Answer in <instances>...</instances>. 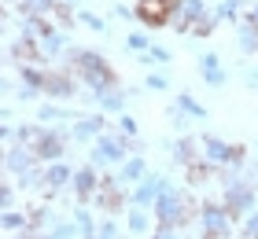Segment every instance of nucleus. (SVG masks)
Returning a JSON list of instances; mask_svg holds the SVG:
<instances>
[{
  "label": "nucleus",
  "mask_w": 258,
  "mask_h": 239,
  "mask_svg": "<svg viewBox=\"0 0 258 239\" xmlns=\"http://www.w3.org/2000/svg\"><path fill=\"white\" fill-rule=\"evenodd\" d=\"M125 44L133 48V52H148V48H151V44H148V37H144V33H137V30L125 37Z\"/></svg>",
  "instance_id": "32"
},
{
  "label": "nucleus",
  "mask_w": 258,
  "mask_h": 239,
  "mask_svg": "<svg viewBox=\"0 0 258 239\" xmlns=\"http://www.w3.org/2000/svg\"><path fill=\"white\" fill-rule=\"evenodd\" d=\"M247 85H251V89H258V66H251V70H247Z\"/></svg>",
  "instance_id": "40"
},
{
  "label": "nucleus",
  "mask_w": 258,
  "mask_h": 239,
  "mask_svg": "<svg viewBox=\"0 0 258 239\" xmlns=\"http://www.w3.org/2000/svg\"><path fill=\"white\" fill-rule=\"evenodd\" d=\"M100 133H103V114H89V118H81V122H74L78 140H89V136H100Z\"/></svg>",
  "instance_id": "14"
},
{
  "label": "nucleus",
  "mask_w": 258,
  "mask_h": 239,
  "mask_svg": "<svg viewBox=\"0 0 258 239\" xmlns=\"http://www.w3.org/2000/svg\"><path fill=\"white\" fill-rule=\"evenodd\" d=\"M225 210L232 213V217H247V213L254 210V184L243 181L240 170L225 177Z\"/></svg>",
  "instance_id": "2"
},
{
  "label": "nucleus",
  "mask_w": 258,
  "mask_h": 239,
  "mask_svg": "<svg viewBox=\"0 0 258 239\" xmlns=\"http://www.w3.org/2000/svg\"><path fill=\"white\" fill-rule=\"evenodd\" d=\"M33 158H37L33 151H26V147H11V151L4 154V166H8L15 177H26V173L33 170Z\"/></svg>",
  "instance_id": "9"
},
{
  "label": "nucleus",
  "mask_w": 258,
  "mask_h": 239,
  "mask_svg": "<svg viewBox=\"0 0 258 239\" xmlns=\"http://www.w3.org/2000/svg\"><path fill=\"white\" fill-rule=\"evenodd\" d=\"M48 239H74V224H67V221L55 224V228L48 232Z\"/></svg>",
  "instance_id": "33"
},
{
  "label": "nucleus",
  "mask_w": 258,
  "mask_h": 239,
  "mask_svg": "<svg viewBox=\"0 0 258 239\" xmlns=\"http://www.w3.org/2000/svg\"><path fill=\"white\" fill-rule=\"evenodd\" d=\"M11 195H15V191H11V184L0 188V206H11Z\"/></svg>",
  "instance_id": "38"
},
{
  "label": "nucleus",
  "mask_w": 258,
  "mask_h": 239,
  "mask_svg": "<svg viewBox=\"0 0 258 239\" xmlns=\"http://www.w3.org/2000/svg\"><path fill=\"white\" fill-rule=\"evenodd\" d=\"M74 224H78V228L85 232V235H92V232H96V221H92V213H89L85 206H78V210H74Z\"/></svg>",
  "instance_id": "24"
},
{
  "label": "nucleus",
  "mask_w": 258,
  "mask_h": 239,
  "mask_svg": "<svg viewBox=\"0 0 258 239\" xmlns=\"http://www.w3.org/2000/svg\"><path fill=\"white\" fill-rule=\"evenodd\" d=\"M177 111H184L188 118H207V107H199L188 92H181V96H177Z\"/></svg>",
  "instance_id": "18"
},
{
  "label": "nucleus",
  "mask_w": 258,
  "mask_h": 239,
  "mask_svg": "<svg viewBox=\"0 0 258 239\" xmlns=\"http://www.w3.org/2000/svg\"><path fill=\"white\" fill-rule=\"evenodd\" d=\"M214 22H218V15H203L192 26V33H196V37H210V33H214Z\"/></svg>",
  "instance_id": "28"
},
{
  "label": "nucleus",
  "mask_w": 258,
  "mask_h": 239,
  "mask_svg": "<svg viewBox=\"0 0 258 239\" xmlns=\"http://www.w3.org/2000/svg\"><path fill=\"white\" fill-rule=\"evenodd\" d=\"M236 11H240V0H221L214 15H218V19H236Z\"/></svg>",
  "instance_id": "30"
},
{
  "label": "nucleus",
  "mask_w": 258,
  "mask_h": 239,
  "mask_svg": "<svg viewBox=\"0 0 258 239\" xmlns=\"http://www.w3.org/2000/svg\"><path fill=\"white\" fill-rule=\"evenodd\" d=\"M22 239H26V235H22Z\"/></svg>",
  "instance_id": "42"
},
{
  "label": "nucleus",
  "mask_w": 258,
  "mask_h": 239,
  "mask_svg": "<svg viewBox=\"0 0 258 239\" xmlns=\"http://www.w3.org/2000/svg\"><path fill=\"white\" fill-rule=\"evenodd\" d=\"M155 217H159V224H181L188 213H184V199L173 191V184L166 181L162 184V195L155 199Z\"/></svg>",
  "instance_id": "5"
},
{
  "label": "nucleus",
  "mask_w": 258,
  "mask_h": 239,
  "mask_svg": "<svg viewBox=\"0 0 258 239\" xmlns=\"http://www.w3.org/2000/svg\"><path fill=\"white\" fill-rule=\"evenodd\" d=\"M188 173H192L188 181H192V184H199V181H207V177L214 173V162H192V166H188Z\"/></svg>",
  "instance_id": "26"
},
{
  "label": "nucleus",
  "mask_w": 258,
  "mask_h": 239,
  "mask_svg": "<svg viewBox=\"0 0 258 239\" xmlns=\"http://www.w3.org/2000/svg\"><path fill=\"white\" fill-rule=\"evenodd\" d=\"M162 184H166V177H159V173L144 177L133 191V206H155V199L162 195Z\"/></svg>",
  "instance_id": "7"
},
{
  "label": "nucleus",
  "mask_w": 258,
  "mask_h": 239,
  "mask_svg": "<svg viewBox=\"0 0 258 239\" xmlns=\"http://www.w3.org/2000/svg\"><path fill=\"white\" fill-rule=\"evenodd\" d=\"M96 100H100V107H103V111H122V107H125V92H103V96H96Z\"/></svg>",
  "instance_id": "22"
},
{
  "label": "nucleus",
  "mask_w": 258,
  "mask_h": 239,
  "mask_svg": "<svg viewBox=\"0 0 258 239\" xmlns=\"http://www.w3.org/2000/svg\"><path fill=\"white\" fill-rule=\"evenodd\" d=\"M155 239H177V235H173V224H162V228H159V235Z\"/></svg>",
  "instance_id": "39"
},
{
  "label": "nucleus",
  "mask_w": 258,
  "mask_h": 239,
  "mask_svg": "<svg viewBox=\"0 0 258 239\" xmlns=\"http://www.w3.org/2000/svg\"><path fill=\"white\" fill-rule=\"evenodd\" d=\"M243 235L247 239H258V210L247 213V224H243Z\"/></svg>",
  "instance_id": "34"
},
{
  "label": "nucleus",
  "mask_w": 258,
  "mask_h": 239,
  "mask_svg": "<svg viewBox=\"0 0 258 239\" xmlns=\"http://www.w3.org/2000/svg\"><path fill=\"white\" fill-rule=\"evenodd\" d=\"M74 70L81 74V81L92 89V96H103L111 85H114V70L107 66V59L96 55V52H74Z\"/></svg>",
  "instance_id": "1"
},
{
  "label": "nucleus",
  "mask_w": 258,
  "mask_h": 239,
  "mask_svg": "<svg viewBox=\"0 0 258 239\" xmlns=\"http://www.w3.org/2000/svg\"><path fill=\"white\" fill-rule=\"evenodd\" d=\"M85 239H118V224H114V221H103V224H96V232L85 235Z\"/></svg>",
  "instance_id": "27"
},
{
  "label": "nucleus",
  "mask_w": 258,
  "mask_h": 239,
  "mask_svg": "<svg viewBox=\"0 0 258 239\" xmlns=\"http://www.w3.org/2000/svg\"><path fill=\"white\" fill-rule=\"evenodd\" d=\"M81 22H85L89 30H96V33H103V19H96L92 11H81Z\"/></svg>",
  "instance_id": "35"
},
{
  "label": "nucleus",
  "mask_w": 258,
  "mask_h": 239,
  "mask_svg": "<svg viewBox=\"0 0 258 239\" xmlns=\"http://www.w3.org/2000/svg\"><path fill=\"white\" fill-rule=\"evenodd\" d=\"M70 184H74V191H78L81 199H89V195H96V191H100V177H96L92 166H85V170L74 173V181H70Z\"/></svg>",
  "instance_id": "11"
},
{
  "label": "nucleus",
  "mask_w": 258,
  "mask_h": 239,
  "mask_svg": "<svg viewBox=\"0 0 258 239\" xmlns=\"http://www.w3.org/2000/svg\"><path fill=\"white\" fill-rule=\"evenodd\" d=\"M55 8V0H22V15H48V11Z\"/></svg>",
  "instance_id": "20"
},
{
  "label": "nucleus",
  "mask_w": 258,
  "mask_h": 239,
  "mask_svg": "<svg viewBox=\"0 0 258 239\" xmlns=\"http://www.w3.org/2000/svg\"><path fill=\"white\" fill-rule=\"evenodd\" d=\"M118 129H122L125 136H133V133H137V122H133L129 114H118Z\"/></svg>",
  "instance_id": "37"
},
{
  "label": "nucleus",
  "mask_w": 258,
  "mask_h": 239,
  "mask_svg": "<svg viewBox=\"0 0 258 239\" xmlns=\"http://www.w3.org/2000/svg\"><path fill=\"white\" fill-rule=\"evenodd\" d=\"M0 224H4L8 232H15V228H30V221H26V213H15V210H8L4 217H0Z\"/></svg>",
  "instance_id": "25"
},
{
  "label": "nucleus",
  "mask_w": 258,
  "mask_h": 239,
  "mask_svg": "<svg viewBox=\"0 0 258 239\" xmlns=\"http://www.w3.org/2000/svg\"><path fill=\"white\" fill-rule=\"evenodd\" d=\"M140 63H148V66H166V63H170V52H166V48H148V52H140Z\"/></svg>",
  "instance_id": "21"
},
{
  "label": "nucleus",
  "mask_w": 258,
  "mask_h": 239,
  "mask_svg": "<svg viewBox=\"0 0 258 239\" xmlns=\"http://www.w3.org/2000/svg\"><path fill=\"white\" fill-rule=\"evenodd\" d=\"M236 37H240L243 52H258V26H254V22H243V26L236 30Z\"/></svg>",
  "instance_id": "17"
},
{
  "label": "nucleus",
  "mask_w": 258,
  "mask_h": 239,
  "mask_svg": "<svg viewBox=\"0 0 258 239\" xmlns=\"http://www.w3.org/2000/svg\"><path fill=\"white\" fill-rule=\"evenodd\" d=\"M44 92H48L52 100H67V96L78 92V85H74V77H67V74H48V81H44Z\"/></svg>",
  "instance_id": "12"
},
{
  "label": "nucleus",
  "mask_w": 258,
  "mask_h": 239,
  "mask_svg": "<svg viewBox=\"0 0 258 239\" xmlns=\"http://www.w3.org/2000/svg\"><path fill=\"white\" fill-rule=\"evenodd\" d=\"M173 158H177V162H196V143L192 140H177V143H173Z\"/></svg>",
  "instance_id": "23"
},
{
  "label": "nucleus",
  "mask_w": 258,
  "mask_h": 239,
  "mask_svg": "<svg viewBox=\"0 0 258 239\" xmlns=\"http://www.w3.org/2000/svg\"><path fill=\"white\" fill-rule=\"evenodd\" d=\"M129 154V140L122 136H111V133H100L96 136V151H92V162H125Z\"/></svg>",
  "instance_id": "6"
},
{
  "label": "nucleus",
  "mask_w": 258,
  "mask_h": 239,
  "mask_svg": "<svg viewBox=\"0 0 258 239\" xmlns=\"http://www.w3.org/2000/svg\"><path fill=\"white\" fill-rule=\"evenodd\" d=\"M63 140L59 136H55V133H44L37 143H33V154H37V158H48V162H59L63 158Z\"/></svg>",
  "instance_id": "10"
},
{
  "label": "nucleus",
  "mask_w": 258,
  "mask_h": 239,
  "mask_svg": "<svg viewBox=\"0 0 258 239\" xmlns=\"http://www.w3.org/2000/svg\"><path fill=\"white\" fill-rule=\"evenodd\" d=\"M199 224H203V235L225 239L232 232V213L225 210V202H203V210H199Z\"/></svg>",
  "instance_id": "3"
},
{
  "label": "nucleus",
  "mask_w": 258,
  "mask_h": 239,
  "mask_svg": "<svg viewBox=\"0 0 258 239\" xmlns=\"http://www.w3.org/2000/svg\"><path fill=\"white\" fill-rule=\"evenodd\" d=\"M63 48H67V37H63V33H55V30L48 26V33L41 37V55H44V59H52V55H59Z\"/></svg>",
  "instance_id": "16"
},
{
  "label": "nucleus",
  "mask_w": 258,
  "mask_h": 239,
  "mask_svg": "<svg viewBox=\"0 0 258 239\" xmlns=\"http://www.w3.org/2000/svg\"><path fill=\"white\" fill-rule=\"evenodd\" d=\"M251 22H254V26H258V4H254V11H251Z\"/></svg>",
  "instance_id": "41"
},
{
  "label": "nucleus",
  "mask_w": 258,
  "mask_h": 239,
  "mask_svg": "<svg viewBox=\"0 0 258 239\" xmlns=\"http://www.w3.org/2000/svg\"><path fill=\"white\" fill-rule=\"evenodd\" d=\"M70 181H74V173H70L63 162H52L48 170H44V184H48V188H63V184H70Z\"/></svg>",
  "instance_id": "15"
},
{
  "label": "nucleus",
  "mask_w": 258,
  "mask_h": 239,
  "mask_svg": "<svg viewBox=\"0 0 258 239\" xmlns=\"http://www.w3.org/2000/svg\"><path fill=\"white\" fill-rule=\"evenodd\" d=\"M129 232H133V235H144L148 232V213H144V206L129 210Z\"/></svg>",
  "instance_id": "19"
},
{
  "label": "nucleus",
  "mask_w": 258,
  "mask_h": 239,
  "mask_svg": "<svg viewBox=\"0 0 258 239\" xmlns=\"http://www.w3.org/2000/svg\"><path fill=\"white\" fill-rule=\"evenodd\" d=\"M199 74H203V81L210 89H221L225 85V70H221V59L214 52H207L203 59H199Z\"/></svg>",
  "instance_id": "8"
},
{
  "label": "nucleus",
  "mask_w": 258,
  "mask_h": 239,
  "mask_svg": "<svg viewBox=\"0 0 258 239\" xmlns=\"http://www.w3.org/2000/svg\"><path fill=\"white\" fill-rule=\"evenodd\" d=\"M144 181V158L140 154H133V158H125L122 162V170H118V184H140Z\"/></svg>",
  "instance_id": "13"
},
{
  "label": "nucleus",
  "mask_w": 258,
  "mask_h": 239,
  "mask_svg": "<svg viewBox=\"0 0 258 239\" xmlns=\"http://www.w3.org/2000/svg\"><path fill=\"white\" fill-rule=\"evenodd\" d=\"M203 158L214 162V166H232V170H240V166H243V147L225 143V140H218V136H207L203 140Z\"/></svg>",
  "instance_id": "4"
},
{
  "label": "nucleus",
  "mask_w": 258,
  "mask_h": 239,
  "mask_svg": "<svg viewBox=\"0 0 258 239\" xmlns=\"http://www.w3.org/2000/svg\"><path fill=\"white\" fill-rule=\"evenodd\" d=\"M15 136H19L22 143H37V140H41L44 133H41L37 125H19V129H15Z\"/></svg>",
  "instance_id": "29"
},
{
  "label": "nucleus",
  "mask_w": 258,
  "mask_h": 239,
  "mask_svg": "<svg viewBox=\"0 0 258 239\" xmlns=\"http://www.w3.org/2000/svg\"><path fill=\"white\" fill-rule=\"evenodd\" d=\"M144 85H148L151 92H162V89H170V81H166V77H162V74H151V77L144 81Z\"/></svg>",
  "instance_id": "36"
},
{
  "label": "nucleus",
  "mask_w": 258,
  "mask_h": 239,
  "mask_svg": "<svg viewBox=\"0 0 258 239\" xmlns=\"http://www.w3.org/2000/svg\"><path fill=\"white\" fill-rule=\"evenodd\" d=\"M37 118H41V122H44V125H52V122H63V118H67V114L59 111V107H41V114H37Z\"/></svg>",
  "instance_id": "31"
}]
</instances>
